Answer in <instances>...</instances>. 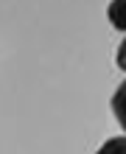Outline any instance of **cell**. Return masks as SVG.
<instances>
[{
    "label": "cell",
    "mask_w": 126,
    "mask_h": 154,
    "mask_svg": "<svg viewBox=\"0 0 126 154\" xmlns=\"http://www.w3.org/2000/svg\"><path fill=\"white\" fill-rule=\"evenodd\" d=\"M112 115L118 118V123L126 129V81H121L115 95H112Z\"/></svg>",
    "instance_id": "obj_1"
},
{
    "label": "cell",
    "mask_w": 126,
    "mask_h": 154,
    "mask_svg": "<svg viewBox=\"0 0 126 154\" xmlns=\"http://www.w3.org/2000/svg\"><path fill=\"white\" fill-rule=\"evenodd\" d=\"M106 17H109V23L118 31H126V0H115V3H109Z\"/></svg>",
    "instance_id": "obj_2"
},
{
    "label": "cell",
    "mask_w": 126,
    "mask_h": 154,
    "mask_svg": "<svg viewBox=\"0 0 126 154\" xmlns=\"http://www.w3.org/2000/svg\"><path fill=\"white\" fill-rule=\"evenodd\" d=\"M95 154H126V137H109Z\"/></svg>",
    "instance_id": "obj_3"
},
{
    "label": "cell",
    "mask_w": 126,
    "mask_h": 154,
    "mask_svg": "<svg viewBox=\"0 0 126 154\" xmlns=\"http://www.w3.org/2000/svg\"><path fill=\"white\" fill-rule=\"evenodd\" d=\"M118 67L126 70V39L121 42V48H118Z\"/></svg>",
    "instance_id": "obj_4"
}]
</instances>
